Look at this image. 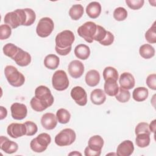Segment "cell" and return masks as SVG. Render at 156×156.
<instances>
[{"label":"cell","instance_id":"cell-1","mask_svg":"<svg viewBox=\"0 0 156 156\" xmlns=\"http://www.w3.org/2000/svg\"><path fill=\"white\" fill-rule=\"evenodd\" d=\"M35 12L32 9L26 8L8 12L5 14L4 21L11 28L15 29L20 26H31L35 22Z\"/></svg>","mask_w":156,"mask_h":156},{"label":"cell","instance_id":"cell-2","mask_svg":"<svg viewBox=\"0 0 156 156\" xmlns=\"http://www.w3.org/2000/svg\"><path fill=\"white\" fill-rule=\"evenodd\" d=\"M74 40V35L69 30H65L58 33L55 39V51L60 55H68L71 51Z\"/></svg>","mask_w":156,"mask_h":156},{"label":"cell","instance_id":"cell-3","mask_svg":"<svg viewBox=\"0 0 156 156\" xmlns=\"http://www.w3.org/2000/svg\"><path fill=\"white\" fill-rule=\"evenodd\" d=\"M4 74L8 82L13 87H21L25 82V77L23 74L12 65H7L5 67Z\"/></svg>","mask_w":156,"mask_h":156},{"label":"cell","instance_id":"cell-4","mask_svg":"<svg viewBox=\"0 0 156 156\" xmlns=\"http://www.w3.org/2000/svg\"><path fill=\"white\" fill-rule=\"evenodd\" d=\"M51 142V136L46 133H41L31 140L30 147L34 152L40 153L44 152L47 149L48 146Z\"/></svg>","mask_w":156,"mask_h":156},{"label":"cell","instance_id":"cell-5","mask_svg":"<svg viewBox=\"0 0 156 156\" xmlns=\"http://www.w3.org/2000/svg\"><path fill=\"white\" fill-rule=\"evenodd\" d=\"M75 132L69 128L61 130L55 137V143L58 146H66L72 144L76 140Z\"/></svg>","mask_w":156,"mask_h":156},{"label":"cell","instance_id":"cell-6","mask_svg":"<svg viewBox=\"0 0 156 156\" xmlns=\"http://www.w3.org/2000/svg\"><path fill=\"white\" fill-rule=\"evenodd\" d=\"M97 24L92 21H87L80 26L77 29L78 35L87 42L91 43L96 32Z\"/></svg>","mask_w":156,"mask_h":156},{"label":"cell","instance_id":"cell-7","mask_svg":"<svg viewBox=\"0 0 156 156\" xmlns=\"http://www.w3.org/2000/svg\"><path fill=\"white\" fill-rule=\"evenodd\" d=\"M69 80L67 74L63 70L56 71L52 77V85L57 91H63L69 86Z\"/></svg>","mask_w":156,"mask_h":156},{"label":"cell","instance_id":"cell-8","mask_svg":"<svg viewBox=\"0 0 156 156\" xmlns=\"http://www.w3.org/2000/svg\"><path fill=\"white\" fill-rule=\"evenodd\" d=\"M54 28V24L52 19L44 17L39 20L36 27V32L39 37L46 38L52 33Z\"/></svg>","mask_w":156,"mask_h":156},{"label":"cell","instance_id":"cell-9","mask_svg":"<svg viewBox=\"0 0 156 156\" xmlns=\"http://www.w3.org/2000/svg\"><path fill=\"white\" fill-rule=\"evenodd\" d=\"M35 96L44 104L48 107L51 106L54 103V97L49 88L44 85H40L35 90Z\"/></svg>","mask_w":156,"mask_h":156},{"label":"cell","instance_id":"cell-10","mask_svg":"<svg viewBox=\"0 0 156 156\" xmlns=\"http://www.w3.org/2000/svg\"><path fill=\"white\" fill-rule=\"evenodd\" d=\"M71 96L75 102L80 106H84L87 103V94L85 90L80 86H76L71 90Z\"/></svg>","mask_w":156,"mask_h":156},{"label":"cell","instance_id":"cell-11","mask_svg":"<svg viewBox=\"0 0 156 156\" xmlns=\"http://www.w3.org/2000/svg\"><path fill=\"white\" fill-rule=\"evenodd\" d=\"M7 134L13 138H17L26 134V127L24 124L13 122L7 128Z\"/></svg>","mask_w":156,"mask_h":156},{"label":"cell","instance_id":"cell-12","mask_svg":"<svg viewBox=\"0 0 156 156\" xmlns=\"http://www.w3.org/2000/svg\"><path fill=\"white\" fill-rule=\"evenodd\" d=\"M12 117L16 120H22L27 114V109L26 105L18 102L13 103L10 107Z\"/></svg>","mask_w":156,"mask_h":156},{"label":"cell","instance_id":"cell-13","mask_svg":"<svg viewBox=\"0 0 156 156\" xmlns=\"http://www.w3.org/2000/svg\"><path fill=\"white\" fill-rule=\"evenodd\" d=\"M68 70L69 75L72 77L77 79L80 77L83 74L84 65L80 61L74 60L69 63Z\"/></svg>","mask_w":156,"mask_h":156},{"label":"cell","instance_id":"cell-14","mask_svg":"<svg viewBox=\"0 0 156 156\" xmlns=\"http://www.w3.org/2000/svg\"><path fill=\"white\" fill-rule=\"evenodd\" d=\"M0 148L7 154H13L16 152L18 149V145L16 143L10 140L4 136L0 137Z\"/></svg>","mask_w":156,"mask_h":156},{"label":"cell","instance_id":"cell-15","mask_svg":"<svg viewBox=\"0 0 156 156\" xmlns=\"http://www.w3.org/2000/svg\"><path fill=\"white\" fill-rule=\"evenodd\" d=\"M134 151V146L130 140H125L117 147L116 155L118 156H129Z\"/></svg>","mask_w":156,"mask_h":156},{"label":"cell","instance_id":"cell-16","mask_svg":"<svg viewBox=\"0 0 156 156\" xmlns=\"http://www.w3.org/2000/svg\"><path fill=\"white\" fill-rule=\"evenodd\" d=\"M41 124L46 130L54 129L57 124V119L52 113H46L41 118Z\"/></svg>","mask_w":156,"mask_h":156},{"label":"cell","instance_id":"cell-17","mask_svg":"<svg viewBox=\"0 0 156 156\" xmlns=\"http://www.w3.org/2000/svg\"><path fill=\"white\" fill-rule=\"evenodd\" d=\"M12 60H13L15 63L20 66H26L30 63L32 58L27 52L23 51L20 48L18 52Z\"/></svg>","mask_w":156,"mask_h":156},{"label":"cell","instance_id":"cell-18","mask_svg":"<svg viewBox=\"0 0 156 156\" xmlns=\"http://www.w3.org/2000/svg\"><path fill=\"white\" fill-rule=\"evenodd\" d=\"M119 83L120 87L129 90L134 87L135 83V78L131 73L124 72L120 76Z\"/></svg>","mask_w":156,"mask_h":156},{"label":"cell","instance_id":"cell-19","mask_svg":"<svg viewBox=\"0 0 156 156\" xmlns=\"http://www.w3.org/2000/svg\"><path fill=\"white\" fill-rule=\"evenodd\" d=\"M104 140L100 135H94L90 138L88 142V147L97 152L101 154V149L104 146Z\"/></svg>","mask_w":156,"mask_h":156},{"label":"cell","instance_id":"cell-20","mask_svg":"<svg viewBox=\"0 0 156 156\" xmlns=\"http://www.w3.org/2000/svg\"><path fill=\"white\" fill-rule=\"evenodd\" d=\"M86 13L88 16L93 19L97 18L101 13V5L96 1L91 2L86 7Z\"/></svg>","mask_w":156,"mask_h":156},{"label":"cell","instance_id":"cell-21","mask_svg":"<svg viewBox=\"0 0 156 156\" xmlns=\"http://www.w3.org/2000/svg\"><path fill=\"white\" fill-rule=\"evenodd\" d=\"M104 88L105 93L107 95L110 96H115L118 91L119 87L116 80L113 79H108L105 80Z\"/></svg>","mask_w":156,"mask_h":156},{"label":"cell","instance_id":"cell-22","mask_svg":"<svg viewBox=\"0 0 156 156\" xmlns=\"http://www.w3.org/2000/svg\"><path fill=\"white\" fill-rule=\"evenodd\" d=\"M90 99L93 104L98 105H101L104 104L106 100L105 93L101 89H94L91 93Z\"/></svg>","mask_w":156,"mask_h":156},{"label":"cell","instance_id":"cell-23","mask_svg":"<svg viewBox=\"0 0 156 156\" xmlns=\"http://www.w3.org/2000/svg\"><path fill=\"white\" fill-rule=\"evenodd\" d=\"M85 82L90 87L96 86L100 81V74L99 72L95 69L88 71L85 75Z\"/></svg>","mask_w":156,"mask_h":156},{"label":"cell","instance_id":"cell-24","mask_svg":"<svg viewBox=\"0 0 156 156\" xmlns=\"http://www.w3.org/2000/svg\"><path fill=\"white\" fill-rule=\"evenodd\" d=\"M74 54L76 57L81 60L87 59L90 55V48L84 44H80L76 46Z\"/></svg>","mask_w":156,"mask_h":156},{"label":"cell","instance_id":"cell-25","mask_svg":"<svg viewBox=\"0 0 156 156\" xmlns=\"http://www.w3.org/2000/svg\"><path fill=\"white\" fill-rule=\"evenodd\" d=\"M148 95V90L144 87H140L135 88L132 93V98L136 102L145 101L147 98Z\"/></svg>","mask_w":156,"mask_h":156},{"label":"cell","instance_id":"cell-26","mask_svg":"<svg viewBox=\"0 0 156 156\" xmlns=\"http://www.w3.org/2000/svg\"><path fill=\"white\" fill-rule=\"evenodd\" d=\"M60 60L58 56L55 54H49L44 59V65L45 67L49 69H55L59 65Z\"/></svg>","mask_w":156,"mask_h":156},{"label":"cell","instance_id":"cell-27","mask_svg":"<svg viewBox=\"0 0 156 156\" xmlns=\"http://www.w3.org/2000/svg\"><path fill=\"white\" fill-rule=\"evenodd\" d=\"M140 55L145 59H149L155 55V49L149 44H144L140 47Z\"/></svg>","mask_w":156,"mask_h":156},{"label":"cell","instance_id":"cell-28","mask_svg":"<svg viewBox=\"0 0 156 156\" xmlns=\"http://www.w3.org/2000/svg\"><path fill=\"white\" fill-rule=\"evenodd\" d=\"M83 14V7L81 4L73 5L69 10V15L72 20L77 21L79 20Z\"/></svg>","mask_w":156,"mask_h":156},{"label":"cell","instance_id":"cell-29","mask_svg":"<svg viewBox=\"0 0 156 156\" xmlns=\"http://www.w3.org/2000/svg\"><path fill=\"white\" fill-rule=\"evenodd\" d=\"M150 135L146 133H142L136 135L135 142L137 146L141 148H144L148 146L150 144Z\"/></svg>","mask_w":156,"mask_h":156},{"label":"cell","instance_id":"cell-30","mask_svg":"<svg viewBox=\"0 0 156 156\" xmlns=\"http://www.w3.org/2000/svg\"><path fill=\"white\" fill-rule=\"evenodd\" d=\"M57 121L60 124H66L69 121L71 118L70 113L65 108H60L56 112Z\"/></svg>","mask_w":156,"mask_h":156},{"label":"cell","instance_id":"cell-31","mask_svg":"<svg viewBox=\"0 0 156 156\" xmlns=\"http://www.w3.org/2000/svg\"><path fill=\"white\" fill-rule=\"evenodd\" d=\"M19 49L20 48H18L13 43H7L3 46L2 51L4 54L6 56L13 59L15 55L18 52Z\"/></svg>","mask_w":156,"mask_h":156},{"label":"cell","instance_id":"cell-32","mask_svg":"<svg viewBox=\"0 0 156 156\" xmlns=\"http://www.w3.org/2000/svg\"><path fill=\"white\" fill-rule=\"evenodd\" d=\"M116 99L119 102L124 103L129 101L130 98V93L128 90L124 89L121 87H119L118 91L115 95Z\"/></svg>","mask_w":156,"mask_h":156},{"label":"cell","instance_id":"cell-33","mask_svg":"<svg viewBox=\"0 0 156 156\" xmlns=\"http://www.w3.org/2000/svg\"><path fill=\"white\" fill-rule=\"evenodd\" d=\"M103 77L105 80L108 79H113L117 81L118 79V73L115 68L107 66L103 71Z\"/></svg>","mask_w":156,"mask_h":156},{"label":"cell","instance_id":"cell-34","mask_svg":"<svg viewBox=\"0 0 156 156\" xmlns=\"http://www.w3.org/2000/svg\"><path fill=\"white\" fill-rule=\"evenodd\" d=\"M30 104L32 108L34 110H35L36 112H43L48 108V107L44 104H43L41 101H40L35 96L33 97L31 99V100L30 101Z\"/></svg>","mask_w":156,"mask_h":156},{"label":"cell","instance_id":"cell-35","mask_svg":"<svg viewBox=\"0 0 156 156\" xmlns=\"http://www.w3.org/2000/svg\"><path fill=\"white\" fill-rule=\"evenodd\" d=\"M145 38L146 41L151 44L156 43V33H155V23L146 32Z\"/></svg>","mask_w":156,"mask_h":156},{"label":"cell","instance_id":"cell-36","mask_svg":"<svg viewBox=\"0 0 156 156\" xmlns=\"http://www.w3.org/2000/svg\"><path fill=\"white\" fill-rule=\"evenodd\" d=\"M127 16V12L124 7H119L115 9L113 12L114 18L118 21H122L126 19Z\"/></svg>","mask_w":156,"mask_h":156},{"label":"cell","instance_id":"cell-37","mask_svg":"<svg viewBox=\"0 0 156 156\" xmlns=\"http://www.w3.org/2000/svg\"><path fill=\"white\" fill-rule=\"evenodd\" d=\"M26 127V134L27 136H33L38 131V127L37 124L30 121H26L24 123Z\"/></svg>","mask_w":156,"mask_h":156},{"label":"cell","instance_id":"cell-38","mask_svg":"<svg viewBox=\"0 0 156 156\" xmlns=\"http://www.w3.org/2000/svg\"><path fill=\"white\" fill-rule=\"evenodd\" d=\"M135 135H138L142 133H146L147 134H151V130L149 129V126L148 123L145 122H141L138 123L135 129Z\"/></svg>","mask_w":156,"mask_h":156},{"label":"cell","instance_id":"cell-39","mask_svg":"<svg viewBox=\"0 0 156 156\" xmlns=\"http://www.w3.org/2000/svg\"><path fill=\"white\" fill-rule=\"evenodd\" d=\"M12 34L11 27L7 24H1L0 26V39L6 40L10 37Z\"/></svg>","mask_w":156,"mask_h":156},{"label":"cell","instance_id":"cell-40","mask_svg":"<svg viewBox=\"0 0 156 156\" xmlns=\"http://www.w3.org/2000/svg\"><path fill=\"white\" fill-rule=\"evenodd\" d=\"M107 34V30L101 26L97 25V29H96V32L94 36L93 40L100 42L101 41L103 40L104 38L105 37Z\"/></svg>","mask_w":156,"mask_h":156},{"label":"cell","instance_id":"cell-41","mask_svg":"<svg viewBox=\"0 0 156 156\" xmlns=\"http://www.w3.org/2000/svg\"><path fill=\"white\" fill-rule=\"evenodd\" d=\"M127 6L132 10H138L141 8L144 3V0H126Z\"/></svg>","mask_w":156,"mask_h":156},{"label":"cell","instance_id":"cell-42","mask_svg":"<svg viewBox=\"0 0 156 156\" xmlns=\"http://www.w3.org/2000/svg\"><path fill=\"white\" fill-rule=\"evenodd\" d=\"M114 39H115V37L113 34H112V33H111L109 31H107V34L103 40L101 41L99 43L104 46H109L113 43Z\"/></svg>","mask_w":156,"mask_h":156},{"label":"cell","instance_id":"cell-43","mask_svg":"<svg viewBox=\"0 0 156 156\" xmlns=\"http://www.w3.org/2000/svg\"><path fill=\"white\" fill-rule=\"evenodd\" d=\"M155 79L156 74L155 73L149 74L146 78V84L149 88L153 90H156V85H155Z\"/></svg>","mask_w":156,"mask_h":156},{"label":"cell","instance_id":"cell-44","mask_svg":"<svg viewBox=\"0 0 156 156\" xmlns=\"http://www.w3.org/2000/svg\"><path fill=\"white\" fill-rule=\"evenodd\" d=\"M84 154L85 156H99L101 153L95 152L91 149H90L88 146L85 147L84 150Z\"/></svg>","mask_w":156,"mask_h":156},{"label":"cell","instance_id":"cell-45","mask_svg":"<svg viewBox=\"0 0 156 156\" xmlns=\"http://www.w3.org/2000/svg\"><path fill=\"white\" fill-rule=\"evenodd\" d=\"M7 115V110L3 106L0 107V119L2 120L6 118Z\"/></svg>","mask_w":156,"mask_h":156},{"label":"cell","instance_id":"cell-46","mask_svg":"<svg viewBox=\"0 0 156 156\" xmlns=\"http://www.w3.org/2000/svg\"><path fill=\"white\" fill-rule=\"evenodd\" d=\"M149 129L151 130V132L154 133L155 131V119H154L150 124V125H149Z\"/></svg>","mask_w":156,"mask_h":156},{"label":"cell","instance_id":"cell-47","mask_svg":"<svg viewBox=\"0 0 156 156\" xmlns=\"http://www.w3.org/2000/svg\"><path fill=\"white\" fill-rule=\"evenodd\" d=\"M69 155H81L82 154H81L80 153H79V152H77V151H74V152H73L69 153Z\"/></svg>","mask_w":156,"mask_h":156}]
</instances>
